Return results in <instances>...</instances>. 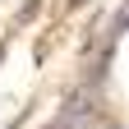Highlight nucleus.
Here are the masks:
<instances>
[{"mask_svg": "<svg viewBox=\"0 0 129 129\" xmlns=\"http://www.w3.org/2000/svg\"><path fill=\"white\" fill-rule=\"evenodd\" d=\"M74 5H78V0H74Z\"/></svg>", "mask_w": 129, "mask_h": 129, "instance_id": "7ed1b4c3", "label": "nucleus"}, {"mask_svg": "<svg viewBox=\"0 0 129 129\" xmlns=\"http://www.w3.org/2000/svg\"><path fill=\"white\" fill-rule=\"evenodd\" d=\"M124 28H129V9H120V14H115V23H111V32H124Z\"/></svg>", "mask_w": 129, "mask_h": 129, "instance_id": "f257e3e1", "label": "nucleus"}, {"mask_svg": "<svg viewBox=\"0 0 129 129\" xmlns=\"http://www.w3.org/2000/svg\"><path fill=\"white\" fill-rule=\"evenodd\" d=\"M0 60H5V42H0Z\"/></svg>", "mask_w": 129, "mask_h": 129, "instance_id": "f03ea898", "label": "nucleus"}]
</instances>
